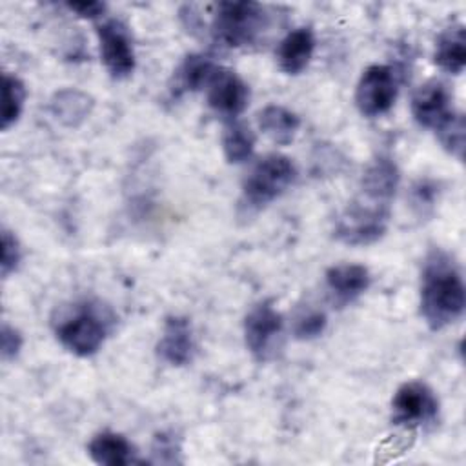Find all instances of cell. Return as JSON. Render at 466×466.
<instances>
[{
  "mask_svg": "<svg viewBox=\"0 0 466 466\" xmlns=\"http://www.w3.org/2000/svg\"><path fill=\"white\" fill-rule=\"evenodd\" d=\"M91 98L78 89H62L51 100V111L66 126L76 127L91 111Z\"/></svg>",
  "mask_w": 466,
  "mask_h": 466,
  "instance_id": "cell-19",
  "label": "cell"
},
{
  "mask_svg": "<svg viewBox=\"0 0 466 466\" xmlns=\"http://www.w3.org/2000/svg\"><path fill=\"white\" fill-rule=\"evenodd\" d=\"M195 350L193 329L186 317H167L160 340L157 344L158 357L171 366H184L191 360Z\"/></svg>",
  "mask_w": 466,
  "mask_h": 466,
  "instance_id": "cell-12",
  "label": "cell"
},
{
  "mask_svg": "<svg viewBox=\"0 0 466 466\" xmlns=\"http://www.w3.org/2000/svg\"><path fill=\"white\" fill-rule=\"evenodd\" d=\"M297 169L291 158L271 153L260 158L242 184V204L249 209H262L279 198L295 180Z\"/></svg>",
  "mask_w": 466,
  "mask_h": 466,
  "instance_id": "cell-4",
  "label": "cell"
},
{
  "mask_svg": "<svg viewBox=\"0 0 466 466\" xmlns=\"http://www.w3.org/2000/svg\"><path fill=\"white\" fill-rule=\"evenodd\" d=\"M89 457L104 466H126L137 462L135 446L120 433L102 431L95 435L87 446Z\"/></svg>",
  "mask_w": 466,
  "mask_h": 466,
  "instance_id": "cell-16",
  "label": "cell"
},
{
  "mask_svg": "<svg viewBox=\"0 0 466 466\" xmlns=\"http://www.w3.org/2000/svg\"><path fill=\"white\" fill-rule=\"evenodd\" d=\"M206 87L209 107L229 120L240 115L248 106L249 89L246 82L226 67H217Z\"/></svg>",
  "mask_w": 466,
  "mask_h": 466,
  "instance_id": "cell-10",
  "label": "cell"
},
{
  "mask_svg": "<svg viewBox=\"0 0 466 466\" xmlns=\"http://www.w3.org/2000/svg\"><path fill=\"white\" fill-rule=\"evenodd\" d=\"M111 324L113 315L104 306L82 302L58 322L56 339L67 351L78 357H89L102 348Z\"/></svg>",
  "mask_w": 466,
  "mask_h": 466,
  "instance_id": "cell-2",
  "label": "cell"
},
{
  "mask_svg": "<svg viewBox=\"0 0 466 466\" xmlns=\"http://www.w3.org/2000/svg\"><path fill=\"white\" fill-rule=\"evenodd\" d=\"M435 64L444 69L446 73L459 75L462 73L466 66V38H464V27L455 25L444 31L435 47Z\"/></svg>",
  "mask_w": 466,
  "mask_h": 466,
  "instance_id": "cell-17",
  "label": "cell"
},
{
  "mask_svg": "<svg viewBox=\"0 0 466 466\" xmlns=\"http://www.w3.org/2000/svg\"><path fill=\"white\" fill-rule=\"evenodd\" d=\"M222 149L231 164L246 162L255 149V135L248 124L240 120H229L222 133Z\"/></svg>",
  "mask_w": 466,
  "mask_h": 466,
  "instance_id": "cell-20",
  "label": "cell"
},
{
  "mask_svg": "<svg viewBox=\"0 0 466 466\" xmlns=\"http://www.w3.org/2000/svg\"><path fill=\"white\" fill-rule=\"evenodd\" d=\"M464 282L453 258L433 249L424 262L420 279V315L437 331L455 322L464 311Z\"/></svg>",
  "mask_w": 466,
  "mask_h": 466,
  "instance_id": "cell-1",
  "label": "cell"
},
{
  "mask_svg": "<svg viewBox=\"0 0 466 466\" xmlns=\"http://www.w3.org/2000/svg\"><path fill=\"white\" fill-rule=\"evenodd\" d=\"M66 7L84 18H96L102 16V13L106 11V4L102 2H69L66 4Z\"/></svg>",
  "mask_w": 466,
  "mask_h": 466,
  "instance_id": "cell-28",
  "label": "cell"
},
{
  "mask_svg": "<svg viewBox=\"0 0 466 466\" xmlns=\"http://www.w3.org/2000/svg\"><path fill=\"white\" fill-rule=\"evenodd\" d=\"M326 324H328V319L322 309L306 306L300 311H297L291 329L299 340H311L322 335V331L326 329Z\"/></svg>",
  "mask_w": 466,
  "mask_h": 466,
  "instance_id": "cell-23",
  "label": "cell"
},
{
  "mask_svg": "<svg viewBox=\"0 0 466 466\" xmlns=\"http://www.w3.org/2000/svg\"><path fill=\"white\" fill-rule=\"evenodd\" d=\"M399 186V169L388 157L375 158L362 175V195L364 198L388 204Z\"/></svg>",
  "mask_w": 466,
  "mask_h": 466,
  "instance_id": "cell-15",
  "label": "cell"
},
{
  "mask_svg": "<svg viewBox=\"0 0 466 466\" xmlns=\"http://www.w3.org/2000/svg\"><path fill=\"white\" fill-rule=\"evenodd\" d=\"M370 280L368 268L360 264H339L326 273V286L339 304H348L362 295L368 289Z\"/></svg>",
  "mask_w": 466,
  "mask_h": 466,
  "instance_id": "cell-14",
  "label": "cell"
},
{
  "mask_svg": "<svg viewBox=\"0 0 466 466\" xmlns=\"http://www.w3.org/2000/svg\"><path fill=\"white\" fill-rule=\"evenodd\" d=\"M284 320L271 302H260L249 309L244 319V340L257 360H268L280 337Z\"/></svg>",
  "mask_w": 466,
  "mask_h": 466,
  "instance_id": "cell-7",
  "label": "cell"
},
{
  "mask_svg": "<svg viewBox=\"0 0 466 466\" xmlns=\"http://www.w3.org/2000/svg\"><path fill=\"white\" fill-rule=\"evenodd\" d=\"M395 98L397 80L391 67L375 64L362 71L355 89V102L364 116H379L386 113Z\"/></svg>",
  "mask_w": 466,
  "mask_h": 466,
  "instance_id": "cell-6",
  "label": "cell"
},
{
  "mask_svg": "<svg viewBox=\"0 0 466 466\" xmlns=\"http://www.w3.org/2000/svg\"><path fill=\"white\" fill-rule=\"evenodd\" d=\"M393 422L404 426H417L437 417L439 400L431 388L420 380L404 382L391 399Z\"/></svg>",
  "mask_w": 466,
  "mask_h": 466,
  "instance_id": "cell-8",
  "label": "cell"
},
{
  "mask_svg": "<svg viewBox=\"0 0 466 466\" xmlns=\"http://www.w3.org/2000/svg\"><path fill=\"white\" fill-rule=\"evenodd\" d=\"M177 451H180V448L171 435L160 433L155 437L153 455H155L157 462H177V459H175Z\"/></svg>",
  "mask_w": 466,
  "mask_h": 466,
  "instance_id": "cell-27",
  "label": "cell"
},
{
  "mask_svg": "<svg viewBox=\"0 0 466 466\" xmlns=\"http://www.w3.org/2000/svg\"><path fill=\"white\" fill-rule=\"evenodd\" d=\"M269 25V15L257 2H220L213 15V35L228 47L255 44Z\"/></svg>",
  "mask_w": 466,
  "mask_h": 466,
  "instance_id": "cell-3",
  "label": "cell"
},
{
  "mask_svg": "<svg viewBox=\"0 0 466 466\" xmlns=\"http://www.w3.org/2000/svg\"><path fill=\"white\" fill-rule=\"evenodd\" d=\"M22 335L18 329H15L13 326H9L7 322L2 324V335H0V351H2V359L4 360H11L18 355L20 348H22Z\"/></svg>",
  "mask_w": 466,
  "mask_h": 466,
  "instance_id": "cell-26",
  "label": "cell"
},
{
  "mask_svg": "<svg viewBox=\"0 0 466 466\" xmlns=\"http://www.w3.org/2000/svg\"><path fill=\"white\" fill-rule=\"evenodd\" d=\"M260 129L277 144H289L300 127V118L284 106H266L258 113Z\"/></svg>",
  "mask_w": 466,
  "mask_h": 466,
  "instance_id": "cell-18",
  "label": "cell"
},
{
  "mask_svg": "<svg viewBox=\"0 0 466 466\" xmlns=\"http://www.w3.org/2000/svg\"><path fill=\"white\" fill-rule=\"evenodd\" d=\"M315 35L311 27H297L289 31L279 44L277 60L284 73L299 75L306 69L313 56Z\"/></svg>",
  "mask_w": 466,
  "mask_h": 466,
  "instance_id": "cell-13",
  "label": "cell"
},
{
  "mask_svg": "<svg viewBox=\"0 0 466 466\" xmlns=\"http://www.w3.org/2000/svg\"><path fill=\"white\" fill-rule=\"evenodd\" d=\"M390 217V206L388 204H377L366 198L357 200L346 208V211L340 215L335 235L351 246H364L379 240L388 226Z\"/></svg>",
  "mask_w": 466,
  "mask_h": 466,
  "instance_id": "cell-5",
  "label": "cell"
},
{
  "mask_svg": "<svg viewBox=\"0 0 466 466\" xmlns=\"http://www.w3.org/2000/svg\"><path fill=\"white\" fill-rule=\"evenodd\" d=\"M25 102V86L24 82L5 73L2 78V113H0V127L2 131L9 129L22 115Z\"/></svg>",
  "mask_w": 466,
  "mask_h": 466,
  "instance_id": "cell-21",
  "label": "cell"
},
{
  "mask_svg": "<svg viewBox=\"0 0 466 466\" xmlns=\"http://www.w3.org/2000/svg\"><path fill=\"white\" fill-rule=\"evenodd\" d=\"M20 244L16 240V237L7 231L2 229V260H0V268H2V277H9L11 271L16 269L18 262H20Z\"/></svg>",
  "mask_w": 466,
  "mask_h": 466,
  "instance_id": "cell-25",
  "label": "cell"
},
{
  "mask_svg": "<svg viewBox=\"0 0 466 466\" xmlns=\"http://www.w3.org/2000/svg\"><path fill=\"white\" fill-rule=\"evenodd\" d=\"M217 67L209 56L187 55L178 69V84L186 91H198L208 86Z\"/></svg>",
  "mask_w": 466,
  "mask_h": 466,
  "instance_id": "cell-22",
  "label": "cell"
},
{
  "mask_svg": "<svg viewBox=\"0 0 466 466\" xmlns=\"http://www.w3.org/2000/svg\"><path fill=\"white\" fill-rule=\"evenodd\" d=\"M437 133L444 149L461 160L464 151V116L459 113H453L450 120H446L437 129Z\"/></svg>",
  "mask_w": 466,
  "mask_h": 466,
  "instance_id": "cell-24",
  "label": "cell"
},
{
  "mask_svg": "<svg viewBox=\"0 0 466 466\" xmlns=\"http://www.w3.org/2000/svg\"><path fill=\"white\" fill-rule=\"evenodd\" d=\"M453 113L450 91L442 82H426L411 98V115L422 127L437 131L446 120H450Z\"/></svg>",
  "mask_w": 466,
  "mask_h": 466,
  "instance_id": "cell-11",
  "label": "cell"
},
{
  "mask_svg": "<svg viewBox=\"0 0 466 466\" xmlns=\"http://www.w3.org/2000/svg\"><path fill=\"white\" fill-rule=\"evenodd\" d=\"M100 58L113 78H126L135 69L131 36L120 20H106L96 27Z\"/></svg>",
  "mask_w": 466,
  "mask_h": 466,
  "instance_id": "cell-9",
  "label": "cell"
}]
</instances>
